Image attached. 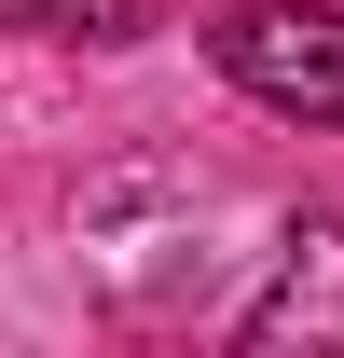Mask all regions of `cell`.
I'll use <instances>...</instances> for the list:
<instances>
[{
    "mask_svg": "<svg viewBox=\"0 0 344 358\" xmlns=\"http://www.w3.org/2000/svg\"><path fill=\"white\" fill-rule=\"evenodd\" d=\"M207 55L234 96L344 138V14L331 0H234V14H207Z\"/></svg>",
    "mask_w": 344,
    "mask_h": 358,
    "instance_id": "obj_1",
    "label": "cell"
},
{
    "mask_svg": "<svg viewBox=\"0 0 344 358\" xmlns=\"http://www.w3.org/2000/svg\"><path fill=\"white\" fill-rule=\"evenodd\" d=\"M234 345H344V221H289L275 289L234 317Z\"/></svg>",
    "mask_w": 344,
    "mask_h": 358,
    "instance_id": "obj_2",
    "label": "cell"
},
{
    "mask_svg": "<svg viewBox=\"0 0 344 358\" xmlns=\"http://www.w3.org/2000/svg\"><path fill=\"white\" fill-rule=\"evenodd\" d=\"M0 28H28V42H138L152 0H0Z\"/></svg>",
    "mask_w": 344,
    "mask_h": 358,
    "instance_id": "obj_3",
    "label": "cell"
}]
</instances>
